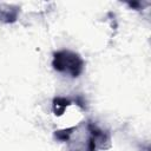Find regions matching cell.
Instances as JSON below:
<instances>
[{"mask_svg": "<svg viewBox=\"0 0 151 151\" xmlns=\"http://www.w3.org/2000/svg\"><path fill=\"white\" fill-rule=\"evenodd\" d=\"M20 8L13 5H1L0 6V21L4 24H12L17 21Z\"/></svg>", "mask_w": 151, "mask_h": 151, "instance_id": "cell-2", "label": "cell"}, {"mask_svg": "<svg viewBox=\"0 0 151 151\" xmlns=\"http://www.w3.org/2000/svg\"><path fill=\"white\" fill-rule=\"evenodd\" d=\"M77 127L73 126V127H68V129H64V130H60V131H55L54 132V137L60 140V142H70L72 134H73V131L76 130Z\"/></svg>", "mask_w": 151, "mask_h": 151, "instance_id": "cell-4", "label": "cell"}, {"mask_svg": "<svg viewBox=\"0 0 151 151\" xmlns=\"http://www.w3.org/2000/svg\"><path fill=\"white\" fill-rule=\"evenodd\" d=\"M71 105V100L66 97H55L52 101V111L55 116H61Z\"/></svg>", "mask_w": 151, "mask_h": 151, "instance_id": "cell-3", "label": "cell"}, {"mask_svg": "<svg viewBox=\"0 0 151 151\" xmlns=\"http://www.w3.org/2000/svg\"><path fill=\"white\" fill-rule=\"evenodd\" d=\"M52 67L59 73H65L72 78H78L85 68V63L78 53L70 50H60L53 53Z\"/></svg>", "mask_w": 151, "mask_h": 151, "instance_id": "cell-1", "label": "cell"}]
</instances>
